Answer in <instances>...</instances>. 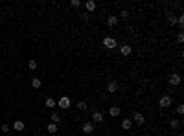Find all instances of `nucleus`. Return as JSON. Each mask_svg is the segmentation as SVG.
<instances>
[{"mask_svg": "<svg viewBox=\"0 0 184 136\" xmlns=\"http://www.w3.org/2000/svg\"><path fill=\"white\" fill-rule=\"evenodd\" d=\"M101 44H103L107 50H114V48L118 46V40L114 39V37H105L103 40H101Z\"/></svg>", "mask_w": 184, "mask_h": 136, "instance_id": "obj_1", "label": "nucleus"}, {"mask_svg": "<svg viewBox=\"0 0 184 136\" xmlns=\"http://www.w3.org/2000/svg\"><path fill=\"white\" fill-rule=\"evenodd\" d=\"M171 105H173V98L168 96V94L158 99V107H162V108H168V107H171Z\"/></svg>", "mask_w": 184, "mask_h": 136, "instance_id": "obj_2", "label": "nucleus"}, {"mask_svg": "<svg viewBox=\"0 0 184 136\" xmlns=\"http://www.w3.org/2000/svg\"><path fill=\"white\" fill-rule=\"evenodd\" d=\"M70 98L68 96H63V98H59V101H57V107L59 108H63V110H66V108H70Z\"/></svg>", "mask_w": 184, "mask_h": 136, "instance_id": "obj_3", "label": "nucleus"}, {"mask_svg": "<svg viewBox=\"0 0 184 136\" xmlns=\"http://www.w3.org/2000/svg\"><path fill=\"white\" fill-rule=\"evenodd\" d=\"M131 121H133V123H136V125H144L146 118H144V114H142V112H134L133 118H131Z\"/></svg>", "mask_w": 184, "mask_h": 136, "instance_id": "obj_4", "label": "nucleus"}, {"mask_svg": "<svg viewBox=\"0 0 184 136\" xmlns=\"http://www.w3.org/2000/svg\"><path fill=\"white\" fill-rule=\"evenodd\" d=\"M103 120H105V118H103V114H101L99 110H94V112H92V116H90V121H92L94 125H96V123H101Z\"/></svg>", "mask_w": 184, "mask_h": 136, "instance_id": "obj_5", "label": "nucleus"}, {"mask_svg": "<svg viewBox=\"0 0 184 136\" xmlns=\"http://www.w3.org/2000/svg\"><path fill=\"white\" fill-rule=\"evenodd\" d=\"M81 129H83L85 134H92V132H94V123H92V121H85Z\"/></svg>", "mask_w": 184, "mask_h": 136, "instance_id": "obj_6", "label": "nucleus"}, {"mask_svg": "<svg viewBox=\"0 0 184 136\" xmlns=\"http://www.w3.org/2000/svg\"><path fill=\"white\" fill-rule=\"evenodd\" d=\"M169 85L171 86H179L180 85V76L179 74H171V76H169Z\"/></svg>", "mask_w": 184, "mask_h": 136, "instance_id": "obj_7", "label": "nucleus"}, {"mask_svg": "<svg viewBox=\"0 0 184 136\" xmlns=\"http://www.w3.org/2000/svg\"><path fill=\"white\" fill-rule=\"evenodd\" d=\"M120 52H121V55H131V53H133V46L131 44H121Z\"/></svg>", "mask_w": 184, "mask_h": 136, "instance_id": "obj_8", "label": "nucleus"}, {"mask_svg": "<svg viewBox=\"0 0 184 136\" xmlns=\"http://www.w3.org/2000/svg\"><path fill=\"white\" fill-rule=\"evenodd\" d=\"M107 26H109V28H114V26H118V17H116V15H109V18H107Z\"/></svg>", "mask_w": 184, "mask_h": 136, "instance_id": "obj_9", "label": "nucleus"}, {"mask_svg": "<svg viewBox=\"0 0 184 136\" xmlns=\"http://www.w3.org/2000/svg\"><path fill=\"white\" fill-rule=\"evenodd\" d=\"M131 127H133V121H131V118L121 120V129H124V131H131Z\"/></svg>", "mask_w": 184, "mask_h": 136, "instance_id": "obj_10", "label": "nucleus"}, {"mask_svg": "<svg viewBox=\"0 0 184 136\" xmlns=\"http://www.w3.org/2000/svg\"><path fill=\"white\" fill-rule=\"evenodd\" d=\"M13 129H15L17 132H22L24 129H26V125H24V121H20V120H17L15 123H13Z\"/></svg>", "mask_w": 184, "mask_h": 136, "instance_id": "obj_11", "label": "nucleus"}, {"mask_svg": "<svg viewBox=\"0 0 184 136\" xmlns=\"http://www.w3.org/2000/svg\"><path fill=\"white\" fill-rule=\"evenodd\" d=\"M120 107H116V105H114V107H111V108H109V116H112V118H118L120 116Z\"/></svg>", "mask_w": 184, "mask_h": 136, "instance_id": "obj_12", "label": "nucleus"}, {"mask_svg": "<svg viewBox=\"0 0 184 136\" xmlns=\"http://www.w3.org/2000/svg\"><path fill=\"white\" fill-rule=\"evenodd\" d=\"M85 9L88 13H92L94 9H96V2H94V0H87V2H85Z\"/></svg>", "mask_w": 184, "mask_h": 136, "instance_id": "obj_13", "label": "nucleus"}, {"mask_svg": "<svg viewBox=\"0 0 184 136\" xmlns=\"http://www.w3.org/2000/svg\"><path fill=\"white\" fill-rule=\"evenodd\" d=\"M118 90V81H111L107 85V92H116Z\"/></svg>", "mask_w": 184, "mask_h": 136, "instance_id": "obj_14", "label": "nucleus"}, {"mask_svg": "<svg viewBox=\"0 0 184 136\" xmlns=\"http://www.w3.org/2000/svg\"><path fill=\"white\" fill-rule=\"evenodd\" d=\"M44 105L48 107V108H55V105H57V101L53 99V98H46V101H44Z\"/></svg>", "mask_w": 184, "mask_h": 136, "instance_id": "obj_15", "label": "nucleus"}, {"mask_svg": "<svg viewBox=\"0 0 184 136\" xmlns=\"http://www.w3.org/2000/svg\"><path fill=\"white\" fill-rule=\"evenodd\" d=\"M169 127H171V129H179L180 127V120L171 118V120H169Z\"/></svg>", "mask_w": 184, "mask_h": 136, "instance_id": "obj_16", "label": "nucleus"}, {"mask_svg": "<svg viewBox=\"0 0 184 136\" xmlns=\"http://www.w3.org/2000/svg\"><path fill=\"white\" fill-rule=\"evenodd\" d=\"M50 120H52V123H59V121H61V116H59V114L57 112H52V116H50Z\"/></svg>", "mask_w": 184, "mask_h": 136, "instance_id": "obj_17", "label": "nucleus"}, {"mask_svg": "<svg viewBox=\"0 0 184 136\" xmlns=\"http://www.w3.org/2000/svg\"><path fill=\"white\" fill-rule=\"evenodd\" d=\"M28 68H30V70H35V68H37V61L35 59H30L28 61Z\"/></svg>", "mask_w": 184, "mask_h": 136, "instance_id": "obj_18", "label": "nucleus"}, {"mask_svg": "<svg viewBox=\"0 0 184 136\" xmlns=\"http://www.w3.org/2000/svg\"><path fill=\"white\" fill-rule=\"evenodd\" d=\"M70 6H72V8H81L83 2H81V0H70Z\"/></svg>", "mask_w": 184, "mask_h": 136, "instance_id": "obj_19", "label": "nucleus"}, {"mask_svg": "<svg viewBox=\"0 0 184 136\" xmlns=\"http://www.w3.org/2000/svg\"><path fill=\"white\" fill-rule=\"evenodd\" d=\"M76 107L79 108V110H87V103H85V101H77Z\"/></svg>", "mask_w": 184, "mask_h": 136, "instance_id": "obj_20", "label": "nucleus"}, {"mask_svg": "<svg viewBox=\"0 0 184 136\" xmlns=\"http://www.w3.org/2000/svg\"><path fill=\"white\" fill-rule=\"evenodd\" d=\"M48 132L55 134V132H57V125H55V123H50V125H48Z\"/></svg>", "mask_w": 184, "mask_h": 136, "instance_id": "obj_21", "label": "nucleus"}, {"mask_svg": "<svg viewBox=\"0 0 184 136\" xmlns=\"http://www.w3.org/2000/svg\"><path fill=\"white\" fill-rule=\"evenodd\" d=\"M31 86H33V88H40V79H39V77H35V79L31 81Z\"/></svg>", "mask_w": 184, "mask_h": 136, "instance_id": "obj_22", "label": "nucleus"}, {"mask_svg": "<svg viewBox=\"0 0 184 136\" xmlns=\"http://www.w3.org/2000/svg\"><path fill=\"white\" fill-rule=\"evenodd\" d=\"M168 20H169V24H173V26L177 24V17L173 15V13H169V17H168Z\"/></svg>", "mask_w": 184, "mask_h": 136, "instance_id": "obj_23", "label": "nucleus"}, {"mask_svg": "<svg viewBox=\"0 0 184 136\" xmlns=\"http://www.w3.org/2000/svg\"><path fill=\"white\" fill-rule=\"evenodd\" d=\"M177 114H179V116H182V114H184V107L182 105H177Z\"/></svg>", "mask_w": 184, "mask_h": 136, "instance_id": "obj_24", "label": "nucleus"}, {"mask_svg": "<svg viewBox=\"0 0 184 136\" xmlns=\"http://www.w3.org/2000/svg\"><path fill=\"white\" fill-rule=\"evenodd\" d=\"M175 40H177V42H179V44H182V42H184V35H182V33H179V35H177V39H175Z\"/></svg>", "mask_w": 184, "mask_h": 136, "instance_id": "obj_25", "label": "nucleus"}, {"mask_svg": "<svg viewBox=\"0 0 184 136\" xmlns=\"http://www.w3.org/2000/svg\"><path fill=\"white\" fill-rule=\"evenodd\" d=\"M120 17H121V18H129V11H127V9H124V11L120 13Z\"/></svg>", "mask_w": 184, "mask_h": 136, "instance_id": "obj_26", "label": "nucleus"}, {"mask_svg": "<svg viewBox=\"0 0 184 136\" xmlns=\"http://www.w3.org/2000/svg\"><path fill=\"white\" fill-rule=\"evenodd\" d=\"M177 24H179V26H182V24H184V17H182V15L177 17Z\"/></svg>", "mask_w": 184, "mask_h": 136, "instance_id": "obj_27", "label": "nucleus"}, {"mask_svg": "<svg viewBox=\"0 0 184 136\" xmlns=\"http://www.w3.org/2000/svg\"><path fill=\"white\" fill-rule=\"evenodd\" d=\"M0 129H2V132H9V125H8V123H4Z\"/></svg>", "mask_w": 184, "mask_h": 136, "instance_id": "obj_28", "label": "nucleus"}]
</instances>
